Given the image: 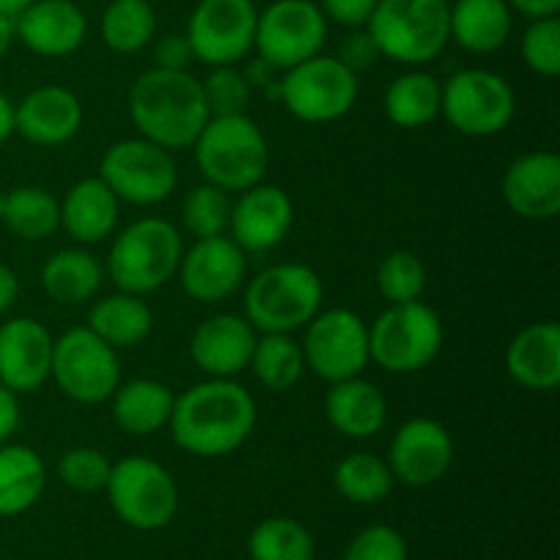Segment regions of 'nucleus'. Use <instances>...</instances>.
I'll list each match as a JSON object with an SVG mask.
<instances>
[{
	"instance_id": "1",
	"label": "nucleus",
	"mask_w": 560,
	"mask_h": 560,
	"mask_svg": "<svg viewBox=\"0 0 560 560\" xmlns=\"http://www.w3.org/2000/svg\"><path fill=\"white\" fill-rule=\"evenodd\" d=\"M257 424L255 397L233 377H208L178 394L170 416L175 446L200 459L238 452Z\"/></svg>"
},
{
	"instance_id": "2",
	"label": "nucleus",
	"mask_w": 560,
	"mask_h": 560,
	"mask_svg": "<svg viewBox=\"0 0 560 560\" xmlns=\"http://www.w3.org/2000/svg\"><path fill=\"white\" fill-rule=\"evenodd\" d=\"M129 115L140 137L167 151L195 145L202 126L211 120L200 80L189 71H167L156 66L131 85Z\"/></svg>"
},
{
	"instance_id": "3",
	"label": "nucleus",
	"mask_w": 560,
	"mask_h": 560,
	"mask_svg": "<svg viewBox=\"0 0 560 560\" xmlns=\"http://www.w3.org/2000/svg\"><path fill=\"white\" fill-rule=\"evenodd\" d=\"M191 148L202 178L219 189L241 195L266 178L268 140L246 113L211 118Z\"/></svg>"
},
{
	"instance_id": "4",
	"label": "nucleus",
	"mask_w": 560,
	"mask_h": 560,
	"mask_svg": "<svg viewBox=\"0 0 560 560\" xmlns=\"http://www.w3.org/2000/svg\"><path fill=\"white\" fill-rule=\"evenodd\" d=\"M184 238L162 217L131 222L115 235L107 255V273L124 293L148 295L162 290L178 273Z\"/></svg>"
},
{
	"instance_id": "5",
	"label": "nucleus",
	"mask_w": 560,
	"mask_h": 560,
	"mask_svg": "<svg viewBox=\"0 0 560 560\" xmlns=\"http://www.w3.org/2000/svg\"><path fill=\"white\" fill-rule=\"evenodd\" d=\"M452 0H377L366 31L381 58L402 66H424L452 42L448 36Z\"/></svg>"
},
{
	"instance_id": "6",
	"label": "nucleus",
	"mask_w": 560,
	"mask_h": 560,
	"mask_svg": "<svg viewBox=\"0 0 560 560\" xmlns=\"http://www.w3.org/2000/svg\"><path fill=\"white\" fill-rule=\"evenodd\" d=\"M323 306V282L304 262H277L257 273L244 293V317L260 334H293Z\"/></svg>"
},
{
	"instance_id": "7",
	"label": "nucleus",
	"mask_w": 560,
	"mask_h": 560,
	"mask_svg": "<svg viewBox=\"0 0 560 560\" xmlns=\"http://www.w3.org/2000/svg\"><path fill=\"white\" fill-rule=\"evenodd\" d=\"M370 331V361L392 375H413L427 370L441 355L443 320L424 301L410 304H392L372 326Z\"/></svg>"
},
{
	"instance_id": "8",
	"label": "nucleus",
	"mask_w": 560,
	"mask_h": 560,
	"mask_svg": "<svg viewBox=\"0 0 560 560\" xmlns=\"http://www.w3.org/2000/svg\"><path fill=\"white\" fill-rule=\"evenodd\" d=\"M107 498L115 517L135 530H162L178 512V485L162 463L151 457H124L113 463Z\"/></svg>"
},
{
	"instance_id": "9",
	"label": "nucleus",
	"mask_w": 560,
	"mask_h": 560,
	"mask_svg": "<svg viewBox=\"0 0 560 560\" xmlns=\"http://www.w3.org/2000/svg\"><path fill=\"white\" fill-rule=\"evenodd\" d=\"M284 109L304 124H331L345 118L359 98V74L334 55H315L284 71L277 82Z\"/></svg>"
},
{
	"instance_id": "10",
	"label": "nucleus",
	"mask_w": 560,
	"mask_h": 560,
	"mask_svg": "<svg viewBox=\"0 0 560 560\" xmlns=\"http://www.w3.org/2000/svg\"><path fill=\"white\" fill-rule=\"evenodd\" d=\"M517 113L514 88L490 69H463L441 85V115L465 137H495Z\"/></svg>"
},
{
	"instance_id": "11",
	"label": "nucleus",
	"mask_w": 560,
	"mask_h": 560,
	"mask_svg": "<svg viewBox=\"0 0 560 560\" xmlns=\"http://www.w3.org/2000/svg\"><path fill=\"white\" fill-rule=\"evenodd\" d=\"M49 377L80 405H102L120 386L118 350L88 326L69 328L55 339Z\"/></svg>"
},
{
	"instance_id": "12",
	"label": "nucleus",
	"mask_w": 560,
	"mask_h": 560,
	"mask_svg": "<svg viewBox=\"0 0 560 560\" xmlns=\"http://www.w3.org/2000/svg\"><path fill=\"white\" fill-rule=\"evenodd\" d=\"M328 20L315 0H273L257 11L255 49L273 71H288L323 52Z\"/></svg>"
},
{
	"instance_id": "13",
	"label": "nucleus",
	"mask_w": 560,
	"mask_h": 560,
	"mask_svg": "<svg viewBox=\"0 0 560 560\" xmlns=\"http://www.w3.org/2000/svg\"><path fill=\"white\" fill-rule=\"evenodd\" d=\"M98 178L115 191L120 202L156 206L178 186V167L173 151L145 137H131L107 148L98 164Z\"/></svg>"
},
{
	"instance_id": "14",
	"label": "nucleus",
	"mask_w": 560,
	"mask_h": 560,
	"mask_svg": "<svg viewBox=\"0 0 560 560\" xmlns=\"http://www.w3.org/2000/svg\"><path fill=\"white\" fill-rule=\"evenodd\" d=\"M304 328V364L326 383L361 375L370 364V331L353 310H320Z\"/></svg>"
},
{
	"instance_id": "15",
	"label": "nucleus",
	"mask_w": 560,
	"mask_h": 560,
	"mask_svg": "<svg viewBox=\"0 0 560 560\" xmlns=\"http://www.w3.org/2000/svg\"><path fill=\"white\" fill-rule=\"evenodd\" d=\"M257 9L252 0H200L186 25L195 60L235 66L255 49Z\"/></svg>"
},
{
	"instance_id": "16",
	"label": "nucleus",
	"mask_w": 560,
	"mask_h": 560,
	"mask_svg": "<svg viewBox=\"0 0 560 560\" xmlns=\"http://www.w3.org/2000/svg\"><path fill=\"white\" fill-rule=\"evenodd\" d=\"M386 463L394 481L405 487L421 490L438 485L454 465L452 432L430 416H416L394 432Z\"/></svg>"
},
{
	"instance_id": "17",
	"label": "nucleus",
	"mask_w": 560,
	"mask_h": 560,
	"mask_svg": "<svg viewBox=\"0 0 560 560\" xmlns=\"http://www.w3.org/2000/svg\"><path fill=\"white\" fill-rule=\"evenodd\" d=\"M175 277L189 299L200 304H219L244 284L246 252L230 235L197 238L195 246L180 255Z\"/></svg>"
},
{
	"instance_id": "18",
	"label": "nucleus",
	"mask_w": 560,
	"mask_h": 560,
	"mask_svg": "<svg viewBox=\"0 0 560 560\" xmlns=\"http://www.w3.org/2000/svg\"><path fill=\"white\" fill-rule=\"evenodd\" d=\"M293 200L282 186L257 184L252 189L241 191L238 200L233 202L230 213V238L246 252V255H260L271 252L288 238L293 228Z\"/></svg>"
},
{
	"instance_id": "19",
	"label": "nucleus",
	"mask_w": 560,
	"mask_h": 560,
	"mask_svg": "<svg viewBox=\"0 0 560 560\" xmlns=\"http://www.w3.org/2000/svg\"><path fill=\"white\" fill-rule=\"evenodd\" d=\"M55 339L33 317H14L0 326V386L11 394H33L49 381Z\"/></svg>"
},
{
	"instance_id": "20",
	"label": "nucleus",
	"mask_w": 560,
	"mask_h": 560,
	"mask_svg": "<svg viewBox=\"0 0 560 560\" xmlns=\"http://www.w3.org/2000/svg\"><path fill=\"white\" fill-rule=\"evenodd\" d=\"M509 211L530 222H547L560 213V156L530 151L514 159L501 180Z\"/></svg>"
},
{
	"instance_id": "21",
	"label": "nucleus",
	"mask_w": 560,
	"mask_h": 560,
	"mask_svg": "<svg viewBox=\"0 0 560 560\" xmlns=\"http://www.w3.org/2000/svg\"><path fill=\"white\" fill-rule=\"evenodd\" d=\"M14 20L16 42L42 58H66L88 36V16L74 0H33Z\"/></svg>"
},
{
	"instance_id": "22",
	"label": "nucleus",
	"mask_w": 560,
	"mask_h": 560,
	"mask_svg": "<svg viewBox=\"0 0 560 560\" xmlns=\"http://www.w3.org/2000/svg\"><path fill=\"white\" fill-rule=\"evenodd\" d=\"M82 129V104L74 91L42 85L14 107V131L38 148H58Z\"/></svg>"
},
{
	"instance_id": "23",
	"label": "nucleus",
	"mask_w": 560,
	"mask_h": 560,
	"mask_svg": "<svg viewBox=\"0 0 560 560\" xmlns=\"http://www.w3.org/2000/svg\"><path fill=\"white\" fill-rule=\"evenodd\" d=\"M257 331L244 315H213L195 328L189 355L208 377H235L249 370Z\"/></svg>"
},
{
	"instance_id": "24",
	"label": "nucleus",
	"mask_w": 560,
	"mask_h": 560,
	"mask_svg": "<svg viewBox=\"0 0 560 560\" xmlns=\"http://www.w3.org/2000/svg\"><path fill=\"white\" fill-rule=\"evenodd\" d=\"M506 372L528 392H556L560 386V326L556 320L530 323L514 334L506 348Z\"/></svg>"
},
{
	"instance_id": "25",
	"label": "nucleus",
	"mask_w": 560,
	"mask_h": 560,
	"mask_svg": "<svg viewBox=\"0 0 560 560\" xmlns=\"http://www.w3.org/2000/svg\"><path fill=\"white\" fill-rule=\"evenodd\" d=\"M120 200L98 175L82 178L60 202V228L77 244H102L118 230Z\"/></svg>"
},
{
	"instance_id": "26",
	"label": "nucleus",
	"mask_w": 560,
	"mask_h": 560,
	"mask_svg": "<svg viewBox=\"0 0 560 560\" xmlns=\"http://www.w3.org/2000/svg\"><path fill=\"white\" fill-rule=\"evenodd\" d=\"M326 394V419L339 435L350 441H370L386 424L388 402L386 394L375 383L364 381L361 375L348 377V381L328 383Z\"/></svg>"
},
{
	"instance_id": "27",
	"label": "nucleus",
	"mask_w": 560,
	"mask_h": 560,
	"mask_svg": "<svg viewBox=\"0 0 560 560\" xmlns=\"http://www.w3.org/2000/svg\"><path fill=\"white\" fill-rule=\"evenodd\" d=\"M514 11L506 0H454L448 9V36L474 55H492L509 42Z\"/></svg>"
},
{
	"instance_id": "28",
	"label": "nucleus",
	"mask_w": 560,
	"mask_h": 560,
	"mask_svg": "<svg viewBox=\"0 0 560 560\" xmlns=\"http://www.w3.org/2000/svg\"><path fill=\"white\" fill-rule=\"evenodd\" d=\"M113 421L118 430L135 438H148L162 432L173 416L175 394L167 383L153 377H135L120 383L113 392Z\"/></svg>"
},
{
	"instance_id": "29",
	"label": "nucleus",
	"mask_w": 560,
	"mask_h": 560,
	"mask_svg": "<svg viewBox=\"0 0 560 560\" xmlns=\"http://www.w3.org/2000/svg\"><path fill=\"white\" fill-rule=\"evenodd\" d=\"M47 487V465L25 443H0V517H20L36 506Z\"/></svg>"
},
{
	"instance_id": "30",
	"label": "nucleus",
	"mask_w": 560,
	"mask_h": 560,
	"mask_svg": "<svg viewBox=\"0 0 560 560\" xmlns=\"http://www.w3.org/2000/svg\"><path fill=\"white\" fill-rule=\"evenodd\" d=\"M88 328L113 345L115 350L135 348V345L145 342L153 331V312L151 306L142 301V295L135 293H118L104 295L88 312Z\"/></svg>"
},
{
	"instance_id": "31",
	"label": "nucleus",
	"mask_w": 560,
	"mask_h": 560,
	"mask_svg": "<svg viewBox=\"0 0 560 560\" xmlns=\"http://www.w3.org/2000/svg\"><path fill=\"white\" fill-rule=\"evenodd\" d=\"M104 268L88 249L71 246V249H58L47 257L42 268V288L58 304H85L96 299L102 288Z\"/></svg>"
},
{
	"instance_id": "32",
	"label": "nucleus",
	"mask_w": 560,
	"mask_h": 560,
	"mask_svg": "<svg viewBox=\"0 0 560 560\" xmlns=\"http://www.w3.org/2000/svg\"><path fill=\"white\" fill-rule=\"evenodd\" d=\"M0 224H5L22 241L49 238L60 228L58 197L42 186H16L3 195Z\"/></svg>"
},
{
	"instance_id": "33",
	"label": "nucleus",
	"mask_w": 560,
	"mask_h": 560,
	"mask_svg": "<svg viewBox=\"0 0 560 560\" xmlns=\"http://www.w3.org/2000/svg\"><path fill=\"white\" fill-rule=\"evenodd\" d=\"M383 109L399 129H421L441 115V82L427 71L399 74L386 88Z\"/></svg>"
},
{
	"instance_id": "34",
	"label": "nucleus",
	"mask_w": 560,
	"mask_h": 560,
	"mask_svg": "<svg viewBox=\"0 0 560 560\" xmlns=\"http://www.w3.org/2000/svg\"><path fill=\"white\" fill-rule=\"evenodd\" d=\"M334 487L345 501L355 506H375L392 495L394 474L386 459L377 454L353 452L339 459L334 468Z\"/></svg>"
},
{
	"instance_id": "35",
	"label": "nucleus",
	"mask_w": 560,
	"mask_h": 560,
	"mask_svg": "<svg viewBox=\"0 0 560 560\" xmlns=\"http://www.w3.org/2000/svg\"><path fill=\"white\" fill-rule=\"evenodd\" d=\"M252 372L268 392H290L304 377V350L293 334H262L257 337L249 361Z\"/></svg>"
},
{
	"instance_id": "36",
	"label": "nucleus",
	"mask_w": 560,
	"mask_h": 560,
	"mask_svg": "<svg viewBox=\"0 0 560 560\" xmlns=\"http://www.w3.org/2000/svg\"><path fill=\"white\" fill-rule=\"evenodd\" d=\"M156 36V14L148 0H109L102 14V42L118 55H135Z\"/></svg>"
},
{
	"instance_id": "37",
	"label": "nucleus",
	"mask_w": 560,
	"mask_h": 560,
	"mask_svg": "<svg viewBox=\"0 0 560 560\" xmlns=\"http://www.w3.org/2000/svg\"><path fill=\"white\" fill-rule=\"evenodd\" d=\"M252 560H312L315 536L304 523L290 517H268L249 534L246 541Z\"/></svg>"
},
{
	"instance_id": "38",
	"label": "nucleus",
	"mask_w": 560,
	"mask_h": 560,
	"mask_svg": "<svg viewBox=\"0 0 560 560\" xmlns=\"http://www.w3.org/2000/svg\"><path fill=\"white\" fill-rule=\"evenodd\" d=\"M230 213H233V200L230 191L219 189L213 184H200L184 197L180 206V219L184 228L197 238H213V235H228Z\"/></svg>"
},
{
	"instance_id": "39",
	"label": "nucleus",
	"mask_w": 560,
	"mask_h": 560,
	"mask_svg": "<svg viewBox=\"0 0 560 560\" xmlns=\"http://www.w3.org/2000/svg\"><path fill=\"white\" fill-rule=\"evenodd\" d=\"M375 282L388 304H410V301H421V295H424L427 268L419 255L397 249L383 257Z\"/></svg>"
},
{
	"instance_id": "40",
	"label": "nucleus",
	"mask_w": 560,
	"mask_h": 560,
	"mask_svg": "<svg viewBox=\"0 0 560 560\" xmlns=\"http://www.w3.org/2000/svg\"><path fill=\"white\" fill-rule=\"evenodd\" d=\"M208 113L217 115H244L252 102V85L246 74L235 66H208V77L200 80Z\"/></svg>"
},
{
	"instance_id": "41",
	"label": "nucleus",
	"mask_w": 560,
	"mask_h": 560,
	"mask_svg": "<svg viewBox=\"0 0 560 560\" xmlns=\"http://www.w3.org/2000/svg\"><path fill=\"white\" fill-rule=\"evenodd\" d=\"M523 60L534 74L552 77L560 74V20L558 16H541L530 20L523 33Z\"/></svg>"
},
{
	"instance_id": "42",
	"label": "nucleus",
	"mask_w": 560,
	"mask_h": 560,
	"mask_svg": "<svg viewBox=\"0 0 560 560\" xmlns=\"http://www.w3.org/2000/svg\"><path fill=\"white\" fill-rule=\"evenodd\" d=\"M113 463L91 446H77L58 459V479L74 492H98L107 487Z\"/></svg>"
},
{
	"instance_id": "43",
	"label": "nucleus",
	"mask_w": 560,
	"mask_h": 560,
	"mask_svg": "<svg viewBox=\"0 0 560 560\" xmlns=\"http://www.w3.org/2000/svg\"><path fill=\"white\" fill-rule=\"evenodd\" d=\"M345 560H408V541L392 525H370L350 539Z\"/></svg>"
},
{
	"instance_id": "44",
	"label": "nucleus",
	"mask_w": 560,
	"mask_h": 560,
	"mask_svg": "<svg viewBox=\"0 0 560 560\" xmlns=\"http://www.w3.org/2000/svg\"><path fill=\"white\" fill-rule=\"evenodd\" d=\"M337 58L342 60L350 71H355V74H359V71L372 69V66L377 63V58H381V49H377L375 38L370 36V31H366V27H353V33H350V36L342 42V47H339Z\"/></svg>"
},
{
	"instance_id": "45",
	"label": "nucleus",
	"mask_w": 560,
	"mask_h": 560,
	"mask_svg": "<svg viewBox=\"0 0 560 560\" xmlns=\"http://www.w3.org/2000/svg\"><path fill=\"white\" fill-rule=\"evenodd\" d=\"M326 20L337 22L342 27H366L377 0H315Z\"/></svg>"
},
{
	"instance_id": "46",
	"label": "nucleus",
	"mask_w": 560,
	"mask_h": 560,
	"mask_svg": "<svg viewBox=\"0 0 560 560\" xmlns=\"http://www.w3.org/2000/svg\"><path fill=\"white\" fill-rule=\"evenodd\" d=\"M153 60H156V69L189 71V66L195 63V52H191L186 33H170V36L159 38L153 47Z\"/></svg>"
},
{
	"instance_id": "47",
	"label": "nucleus",
	"mask_w": 560,
	"mask_h": 560,
	"mask_svg": "<svg viewBox=\"0 0 560 560\" xmlns=\"http://www.w3.org/2000/svg\"><path fill=\"white\" fill-rule=\"evenodd\" d=\"M16 427H20V402H16V394L0 386V443L9 441Z\"/></svg>"
},
{
	"instance_id": "48",
	"label": "nucleus",
	"mask_w": 560,
	"mask_h": 560,
	"mask_svg": "<svg viewBox=\"0 0 560 560\" xmlns=\"http://www.w3.org/2000/svg\"><path fill=\"white\" fill-rule=\"evenodd\" d=\"M512 11L528 16V20H541V16H558L560 0H506Z\"/></svg>"
},
{
	"instance_id": "49",
	"label": "nucleus",
	"mask_w": 560,
	"mask_h": 560,
	"mask_svg": "<svg viewBox=\"0 0 560 560\" xmlns=\"http://www.w3.org/2000/svg\"><path fill=\"white\" fill-rule=\"evenodd\" d=\"M16 295H20V277H16L14 268L0 262V315H5L14 306Z\"/></svg>"
},
{
	"instance_id": "50",
	"label": "nucleus",
	"mask_w": 560,
	"mask_h": 560,
	"mask_svg": "<svg viewBox=\"0 0 560 560\" xmlns=\"http://www.w3.org/2000/svg\"><path fill=\"white\" fill-rule=\"evenodd\" d=\"M14 42H16V20L0 11V60L9 55V49L14 47Z\"/></svg>"
},
{
	"instance_id": "51",
	"label": "nucleus",
	"mask_w": 560,
	"mask_h": 560,
	"mask_svg": "<svg viewBox=\"0 0 560 560\" xmlns=\"http://www.w3.org/2000/svg\"><path fill=\"white\" fill-rule=\"evenodd\" d=\"M14 135V104L5 93H0V145Z\"/></svg>"
},
{
	"instance_id": "52",
	"label": "nucleus",
	"mask_w": 560,
	"mask_h": 560,
	"mask_svg": "<svg viewBox=\"0 0 560 560\" xmlns=\"http://www.w3.org/2000/svg\"><path fill=\"white\" fill-rule=\"evenodd\" d=\"M31 3H33V0H0V11H3V14H9V16H16L20 11H25Z\"/></svg>"
},
{
	"instance_id": "53",
	"label": "nucleus",
	"mask_w": 560,
	"mask_h": 560,
	"mask_svg": "<svg viewBox=\"0 0 560 560\" xmlns=\"http://www.w3.org/2000/svg\"><path fill=\"white\" fill-rule=\"evenodd\" d=\"M0 206H3V191H0Z\"/></svg>"
},
{
	"instance_id": "54",
	"label": "nucleus",
	"mask_w": 560,
	"mask_h": 560,
	"mask_svg": "<svg viewBox=\"0 0 560 560\" xmlns=\"http://www.w3.org/2000/svg\"><path fill=\"white\" fill-rule=\"evenodd\" d=\"M148 3H153V0H148Z\"/></svg>"
}]
</instances>
